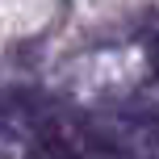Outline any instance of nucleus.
Instances as JSON below:
<instances>
[{
	"mask_svg": "<svg viewBox=\"0 0 159 159\" xmlns=\"http://www.w3.org/2000/svg\"><path fill=\"white\" fill-rule=\"evenodd\" d=\"M34 138H38V151L46 159H80V151L67 143V130H59L55 121H42Z\"/></svg>",
	"mask_w": 159,
	"mask_h": 159,
	"instance_id": "obj_1",
	"label": "nucleus"
},
{
	"mask_svg": "<svg viewBox=\"0 0 159 159\" xmlns=\"http://www.w3.org/2000/svg\"><path fill=\"white\" fill-rule=\"evenodd\" d=\"M147 126L155 130V143H159V113H151V117H147Z\"/></svg>",
	"mask_w": 159,
	"mask_h": 159,
	"instance_id": "obj_2",
	"label": "nucleus"
}]
</instances>
